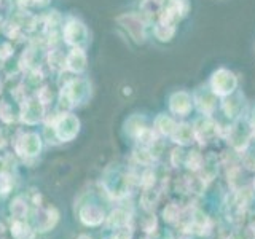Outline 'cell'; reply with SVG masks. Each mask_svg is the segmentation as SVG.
<instances>
[{
	"label": "cell",
	"instance_id": "12",
	"mask_svg": "<svg viewBox=\"0 0 255 239\" xmlns=\"http://www.w3.org/2000/svg\"><path fill=\"white\" fill-rule=\"evenodd\" d=\"M10 187H11L10 177H8V175H0V193L6 195L8 191H10Z\"/></svg>",
	"mask_w": 255,
	"mask_h": 239
},
{
	"label": "cell",
	"instance_id": "9",
	"mask_svg": "<svg viewBox=\"0 0 255 239\" xmlns=\"http://www.w3.org/2000/svg\"><path fill=\"white\" fill-rule=\"evenodd\" d=\"M11 233L16 239H34V231L21 220H16L11 225Z\"/></svg>",
	"mask_w": 255,
	"mask_h": 239
},
{
	"label": "cell",
	"instance_id": "3",
	"mask_svg": "<svg viewBox=\"0 0 255 239\" xmlns=\"http://www.w3.org/2000/svg\"><path fill=\"white\" fill-rule=\"evenodd\" d=\"M118 22L129 32L131 37L137 43H142L145 40V26H143V22L137 14H123L118 18Z\"/></svg>",
	"mask_w": 255,
	"mask_h": 239
},
{
	"label": "cell",
	"instance_id": "15",
	"mask_svg": "<svg viewBox=\"0 0 255 239\" xmlns=\"http://www.w3.org/2000/svg\"><path fill=\"white\" fill-rule=\"evenodd\" d=\"M77 239H91L90 236H86V235H82V236H78Z\"/></svg>",
	"mask_w": 255,
	"mask_h": 239
},
{
	"label": "cell",
	"instance_id": "6",
	"mask_svg": "<svg viewBox=\"0 0 255 239\" xmlns=\"http://www.w3.org/2000/svg\"><path fill=\"white\" fill-rule=\"evenodd\" d=\"M171 109L175 112V114H182L185 115L191 109V99L187 93H177L172 96L171 99Z\"/></svg>",
	"mask_w": 255,
	"mask_h": 239
},
{
	"label": "cell",
	"instance_id": "4",
	"mask_svg": "<svg viewBox=\"0 0 255 239\" xmlns=\"http://www.w3.org/2000/svg\"><path fill=\"white\" fill-rule=\"evenodd\" d=\"M80 220H82L88 227H98L104 220V212H102L101 207L88 204L83 207L82 211H80Z\"/></svg>",
	"mask_w": 255,
	"mask_h": 239
},
{
	"label": "cell",
	"instance_id": "13",
	"mask_svg": "<svg viewBox=\"0 0 255 239\" xmlns=\"http://www.w3.org/2000/svg\"><path fill=\"white\" fill-rule=\"evenodd\" d=\"M122 215H123V212H120V211L112 214V217L109 219V225H122V223H125L126 219H120Z\"/></svg>",
	"mask_w": 255,
	"mask_h": 239
},
{
	"label": "cell",
	"instance_id": "14",
	"mask_svg": "<svg viewBox=\"0 0 255 239\" xmlns=\"http://www.w3.org/2000/svg\"><path fill=\"white\" fill-rule=\"evenodd\" d=\"M112 239H131V233H128L126 230L123 231H118V233H115V236Z\"/></svg>",
	"mask_w": 255,
	"mask_h": 239
},
{
	"label": "cell",
	"instance_id": "5",
	"mask_svg": "<svg viewBox=\"0 0 255 239\" xmlns=\"http://www.w3.org/2000/svg\"><path fill=\"white\" fill-rule=\"evenodd\" d=\"M56 131H58L59 139L69 140V139H72L78 132V121H77L75 118H70V117L62 118L61 123L58 124V127H56Z\"/></svg>",
	"mask_w": 255,
	"mask_h": 239
},
{
	"label": "cell",
	"instance_id": "7",
	"mask_svg": "<svg viewBox=\"0 0 255 239\" xmlns=\"http://www.w3.org/2000/svg\"><path fill=\"white\" fill-rule=\"evenodd\" d=\"M18 151L21 155H37L40 151V139L35 134L26 135L18 145Z\"/></svg>",
	"mask_w": 255,
	"mask_h": 239
},
{
	"label": "cell",
	"instance_id": "11",
	"mask_svg": "<svg viewBox=\"0 0 255 239\" xmlns=\"http://www.w3.org/2000/svg\"><path fill=\"white\" fill-rule=\"evenodd\" d=\"M174 32H175L174 26H169V24H158L155 34H156L158 40H161V42H167V40H171V37L174 35Z\"/></svg>",
	"mask_w": 255,
	"mask_h": 239
},
{
	"label": "cell",
	"instance_id": "8",
	"mask_svg": "<svg viewBox=\"0 0 255 239\" xmlns=\"http://www.w3.org/2000/svg\"><path fill=\"white\" fill-rule=\"evenodd\" d=\"M164 0H143L142 2V13L147 18H155L163 10Z\"/></svg>",
	"mask_w": 255,
	"mask_h": 239
},
{
	"label": "cell",
	"instance_id": "1",
	"mask_svg": "<svg viewBox=\"0 0 255 239\" xmlns=\"http://www.w3.org/2000/svg\"><path fill=\"white\" fill-rule=\"evenodd\" d=\"M236 83H238L236 77L231 74L230 70H225V69L215 72L211 80L212 91L217 96H227L230 93H233L236 88Z\"/></svg>",
	"mask_w": 255,
	"mask_h": 239
},
{
	"label": "cell",
	"instance_id": "2",
	"mask_svg": "<svg viewBox=\"0 0 255 239\" xmlns=\"http://www.w3.org/2000/svg\"><path fill=\"white\" fill-rule=\"evenodd\" d=\"M59 220V214L54 207H38L34 214V222H35V228L40 231V233H46L51 228H54V225Z\"/></svg>",
	"mask_w": 255,
	"mask_h": 239
},
{
	"label": "cell",
	"instance_id": "10",
	"mask_svg": "<svg viewBox=\"0 0 255 239\" xmlns=\"http://www.w3.org/2000/svg\"><path fill=\"white\" fill-rule=\"evenodd\" d=\"M10 212H11V215H13L14 219L22 220L27 215V204H26V201H24L21 196L14 198L13 203L10 204Z\"/></svg>",
	"mask_w": 255,
	"mask_h": 239
}]
</instances>
